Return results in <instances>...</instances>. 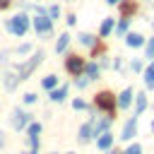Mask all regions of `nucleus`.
Masks as SVG:
<instances>
[{
  "label": "nucleus",
  "instance_id": "393cba45",
  "mask_svg": "<svg viewBox=\"0 0 154 154\" xmlns=\"http://www.w3.org/2000/svg\"><path fill=\"white\" fill-rule=\"evenodd\" d=\"M79 41H82L84 46H94V36H91V34H79Z\"/></svg>",
  "mask_w": 154,
  "mask_h": 154
},
{
  "label": "nucleus",
  "instance_id": "a211bd4d",
  "mask_svg": "<svg viewBox=\"0 0 154 154\" xmlns=\"http://www.w3.org/2000/svg\"><path fill=\"white\" fill-rule=\"evenodd\" d=\"M17 82H19V75H14V72H7V75H5V87H7L10 91L17 87Z\"/></svg>",
  "mask_w": 154,
  "mask_h": 154
},
{
  "label": "nucleus",
  "instance_id": "f257e3e1",
  "mask_svg": "<svg viewBox=\"0 0 154 154\" xmlns=\"http://www.w3.org/2000/svg\"><path fill=\"white\" fill-rule=\"evenodd\" d=\"M36 17L31 19V24H34V29H36V34H51V17H48V12L43 10V7H36Z\"/></svg>",
  "mask_w": 154,
  "mask_h": 154
},
{
  "label": "nucleus",
  "instance_id": "e433bc0d",
  "mask_svg": "<svg viewBox=\"0 0 154 154\" xmlns=\"http://www.w3.org/2000/svg\"><path fill=\"white\" fill-rule=\"evenodd\" d=\"M152 130H154V120H152Z\"/></svg>",
  "mask_w": 154,
  "mask_h": 154
},
{
  "label": "nucleus",
  "instance_id": "0eeeda50",
  "mask_svg": "<svg viewBox=\"0 0 154 154\" xmlns=\"http://www.w3.org/2000/svg\"><path fill=\"white\" fill-rule=\"evenodd\" d=\"M135 132H137V116H135V118H130V120L125 123V128H123V135H120V137H123V140H132V137H135Z\"/></svg>",
  "mask_w": 154,
  "mask_h": 154
},
{
  "label": "nucleus",
  "instance_id": "c9c22d12",
  "mask_svg": "<svg viewBox=\"0 0 154 154\" xmlns=\"http://www.w3.org/2000/svg\"><path fill=\"white\" fill-rule=\"evenodd\" d=\"M29 154H36V149H31V152H29Z\"/></svg>",
  "mask_w": 154,
  "mask_h": 154
},
{
  "label": "nucleus",
  "instance_id": "aec40b11",
  "mask_svg": "<svg viewBox=\"0 0 154 154\" xmlns=\"http://www.w3.org/2000/svg\"><path fill=\"white\" fill-rule=\"evenodd\" d=\"M67 94V87H60V89H51V99L53 101H63Z\"/></svg>",
  "mask_w": 154,
  "mask_h": 154
},
{
  "label": "nucleus",
  "instance_id": "b1692460",
  "mask_svg": "<svg viewBox=\"0 0 154 154\" xmlns=\"http://www.w3.org/2000/svg\"><path fill=\"white\" fill-rule=\"evenodd\" d=\"M48 17H51V19H58V17H60V7H58V5H51V7H48Z\"/></svg>",
  "mask_w": 154,
  "mask_h": 154
},
{
  "label": "nucleus",
  "instance_id": "9b49d317",
  "mask_svg": "<svg viewBox=\"0 0 154 154\" xmlns=\"http://www.w3.org/2000/svg\"><path fill=\"white\" fill-rule=\"evenodd\" d=\"M108 125H111V116H108V118L96 120V123H94V137H99L101 132H106V130H108Z\"/></svg>",
  "mask_w": 154,
  "mask_h": 154
},
{
  "label": "nucleus",
  "instance_id": "f704fd0d",
  "mask_svg": "<svg viewBox=\"0 0 154 154\" xmlns=\"http://www.w3.org/2000/svg\"><path fill=\"white\" fill-rule=\"evenodd\" d=\"M111 154H125V152H118V149H113V152H111Z\"/></svg>",
  "mask_w": 154,
  "mask_h": 154
},
{
  "label": "nucleus",
  "instance_id": "20e7f679",
  "mask_svg": "<svg viewBox=\"0 0 154 154\" xmlns=\"http://www.w3.org/2000/svg\"><path fill=\"white\" fill-rule=\"evenodd\" d=\"M94 103H96L99 111H103V113H108V116L116 111V96H113L111 91H101V94H96V101H94Z\"/></svg>",
  "mask_w": 154,
  "mask_h": 154
},
{
  "label": "nucleus",
  "instance_id": "c756f323",
  "mask_svg": "<svg viewBox=\"0 0 154 154\" xmlns=\"http://www.w3.org/2000/svg\"><path fill=\"white\" fill-rule=\"evenodd\" d=\"M34 101H36V94H26L24 96V103H34Z\"/></svg>",
  "mask_w": 154,
  "mask_h": 154
},
{
  "label": "nucleus",
  "instance_id": "2f4dec72",
  "mask_svg": "<svg viewBox=\"0 0 154 154\" xmlns=\"http://www.w3.org/2000/svg\"><path fill=\"white\" fill-rule=\"evenodd\" d=\"M87 82H89V77H82V79H77V87L82 89V87H87Z\"/></svg>",
  "mask_w": 154,
  "mask_h": 154
},
{
  "label": "nucleus",
  "instance_id": "bb28decb",
  "mask_svg": "<svg viewBox=\"0 0 154 154\" xmlns=\"http://www.w3.org/2000/svg\"><path fill=\"white\" fill-rule=\"evenodd\" d=\"M29 51H31V46H29V43H24V46H19V48H17V55H26Z\"/></svg>",
  "mask_w": 154,
  "mask_h": 154
},
{
  "label": "nucleus",
  "instance_id": "412c9836",
  "mask_svg": "<svg viewBox=\"0 0 154 154\" xmlns=\"http://www.w3.org/2000/svg\"><path fill=\"white\" fill-rule=\"evenodd\" d=\"M144 84H147V87H154V65H149V67L144 70Z\"/></svg>",
  "mask_w": 154,
  "mask_h": 154
},
{
  "label": "nucleus",
  "instance_id": "5701e85b",
  "mask_svg": "<svg viewBox=\"0 0 154 154\" xmlns=\"http://www.w3.org/2000/svg\"><path fill=\"white\" fill-rule=\"evenodd\" d=\"M128 24H130V19L123 17V19L118 22V26H116V34H125V31H128Z\"/></svg>",
  "mask_w": 154,
  "mask_h": 154
},
{
  "label": "nucleus",
  "instance_id": "f8f14e48",
  "mask_svg": "<svg viewBox=\"0 0 154 154\" xmlns=\"http://www.w3.org/2000/svg\"><path fill=\"white\" fill-rule=\"evenodd\" d=\"M135 10H137V5H135L132 0H120V12H123V17H130Z\"/></svg>",
  "mask_w": 154,
  "mask_h": 154
},
{
  "label": "nucleus",
  "instance_id": "a878e982",
  "mask_svg": "<svg viewBox=\"0 0 154 154\" xmlns=\"http://www.w3.org/2000/svg\"><path fill=\"white\" fill-rule=\"evenodd\" d=\"M72 108H75V111H84V108H87V103H84L82 99H75V101H72Z\"/></svg>",
  "mask_w": 154,
  "mask_h": 154
},
{
  "label": "nucleus",
  "instance_id": "4468645a",
  "mask_svg": "<svg viewBox=\"0 0 154 154\" xmlns=\"http://www.w3.org/2000/svg\"><path fill=\"white\" fill-rule=\"evenodd\" d=\"M130 101H132V89H125V91L118 96V106H120V108H128Z\"/></svg>",
  "mask_w": 154,
  "mask_h": 154
},
{
  "label": "nucleus",
  "instance_id": "1a4fd4ad",
  "mask_svg": "<svg viewBox=\"0 0 154 154\" xmlns=\"http://www.w3.org/2000/svg\"><path fill=\"white\" fill-rule=\"evenodd\" d=\"M96 147H99V149H103V152H108V149L113 147V135H111L108 130H106V132H101V135H99V140H96Z\"/></svg>",
  "mask_w": 154,
  "mask_h": 154
},
{
  "label": "nucleus",
  "instance_id": "72a5a7b5",
  "mask_svg": "<svg viewBox=\"0 0 154 154\" xmlns=\"http://www.w3.org/2000/svg\"><path fill=\"white\" fill-rule=\"evenodd\" d=\"M108 5H120V0H106Z\"/></svg>",
  "mask_w": 154,
  "mask_h": 154
},
{
  "label": "nucleus",
  "instance_id": "473e14b6",
  "mask_svg": "<svg viewBox=\"0 0 154 154\" xmlns=\"http://www.w3.org/2000/svg\"><path fill=\"white\" fill-rule=\"evenodd\" d=\"M12 5V0H0V10H5V7H10Z\"/></svg>",
  "mask_w": 154,
  "mask_h": 154
},
{
  "label": "nucleus",
  "instance_id": "7c9ffc66",
  "mask_svg": "<svg viewBox=\"0 0 154 154\" xmlns=\"http://www.w3.org/2000/svg\"><path fill=\"white\" fill-rule=\"evenodd\" d=\"M132 70L140 72V70H142V63H140V60H132Z\"/></svg>",
  "mask_w": 154,
  "mask_h": 154
},
{
  "label": "nucleus",
  "instance_id": "6ab92c4d",
  "mask_svg": "<svg viewBox=\"0 0 154 154\" xmlns=\"http://www.w3.org/2000/svg\"><path fill=\"white\" fill-rule=\"evenodd\" d=\"M147 108V94H137V106H135V116H140Z\"/></svg>",
  "mask_w": 154,
  "mask_h": 154
},
{
  "label": "nucleus",
  "instance_id": "f3484780",
  "mask_svg": "<svg viewBox=\"0 0 154 154\" xmlns=\"http://www.w3.org/2000/svg\"><path fill=\"white\" fill-rule=\"evenodd\" d=\"M67 43H70V34H60V38H58V43H55V53H63V51L67 48Z\"/></svg>",
  "mask_w": 154,
  "mask_h": 154
},
{
  "label": "nucleus",
  "instance_id": "6e6552de",
  "mask_svg": "<svg viewBox=\"0 0 154 154\" xmlns=\"http://www.w3.org/2000/svg\"><path fill=\"white\" fill-rule=\"evenodd\" d=\"M38 135H41V123H29V142H31V149L38 147Z\"/></svg>",
  "mask_w": 154,
  "mask_h": 154
},
{
  "label": "nucleus",
  "instance_id": "c85d7f7f",
  "mask_svg": "<svg viewBox=\"0 0 154 154\" xmlns=\"http://www.w3.org/2000/svg\"><path fill=\"white\" fill-rule=\"evenodd\" d=\"M125 154H142V147H140V144H132V147H130Z\"/></svg>",
  "mask_w": 154,
  "mask_h": 154
},
{
  "label": "nucleus",
  "instance_id": "7ed1b4c3",
  "mask_svg": "<svg viewBox=\"0 0 154 154\" xmlns=\"http://www.w3.org/2000/svg\"><path fill=\"white\" fill-rule=\"evenodd\" d=\"M41 60H43V53L38 51V53H34V55H31L26 63H22V65L17 67V75H19V79H26V77L34 72V67H36V65H41Z\"/></svg>",
  "mask_w": 154,
  "mask_h": 154
},
{
  "label": "nucleus",
  "instance_id": "dca6fc26",
  "mask_svg": "<svg viewBox=\"0 0 154 154\" xmlns=\"http://www.w3.org/2000/svg\"><path fill=\"white\" fill-rule=\"evenodd\" d=\"M99 72H101V70H99V65H96V63L84 65V75H87L89 79H96V77H99Z\"/></svg>",
  "mask_w": 154,
  "mask_h": 154
},
{
  "label": "nucleus",
  "instance_id": "2eb2a0df",
  "mask_svg": "<svg viewBox=\"0 0 154 154\" xmlns=\"http://www.w3.org/2000/svg\"><path fill=\"white\" fill-rule=\"evenodd\" d=\"M113 24H116V19H113V17H106L103 24H101V31H99V34H101V36H108V34L113 31Z\"/></svg>",
  "mask_w": 154,
  "mask_h": 154
},
{
  "label": "nucleus",
  "instance_id": "9d476101",
  "mask_svg": "<svg viewBox=\"0 0 154 154\" xmlns=\"http://www.w3.org/2000/svg\"><path fill=\"white\" fill-rule=\"evenodd\" d=\"M91 135H94V123H84L79 128V142H89Z\"/></svg>",
  "mask_w": 154,
  "mask_h": 154
},
{
  "label": "nucleus",
  "instance_id": "ddd939ff",
  "mask_svg": "<svg viewBox=\"0 0 154 154\" xmlns=\"http://www.w3.org/2000/svg\"><path fill=\"white\" fill-rule=\"evenodd\" d=\"M125 43H128L130 48H140V46L144 43V38H142L140 34H128V38H125Z\"/></svg>",
  "mask_w": 154,
  "mask_h": 154
},
{
  "label": "nucleus",
  "instance_id": "423d86ee",
  "mask_svg": "<svg viewBox=\"0 0 154 154\" xmlns=\"http://www.w3.org/2000/svg\"><path fill=\"white\" fill-rule=\"evenodd\" d=\"M29 120H31V113H26V111H14L12 125H14L17 130H22V128H26V125H29Z\"/></svg>",
  "mask_w": 154,
  "mask_h": 154
},
{
  "label": "nucleus",
  "instance_id": "cd10ccee",
  "mask_svg": "<svg viewBox=\"0 0 154 154\" xmlns=\"http://www.w3.org/2000/svg\"><path fill=\"white\" fill-rule=\"evenodd\" d=\"M147 58H154V38H149L147 43Z\"/></svg>",
  "mask_w": 154,
  "mask_h": 154
},
{
  "label": "nucleus",
  "instance_id": "4be33fe9",
  "mask_svg": "<svg viewBox=\"0 0 154 154\" xmlns=\"http://www.w3.org/2000/svg\"><path fill=\"white\" fill-rule=\"evenodd\" d=\"M55 84H58V77H55V75L43 77V89H55Z\"/></svg>",
  "mask_w": 154,
  "mask_h": 154
},
{
  "label": "nucleus",
  "instance_id": "f03ea898",
  "mask_svg": "<svg viewBox=\"0 0 154 154\" xmlns=\"http://www.w3.org/2000/svg\"><path fill=\"white\" fill-rule=\"evenodd\" d=\"M7 29H10L14 36H24L26 29H29V17H26V14H14L12 19H7Z\"/></svg>",
  "mask_w": 154,
  "mask_h": 154
},
{
  "label": "nucleus",
  "instance_id": "39448f33",
  "mask_svg": "<svg viewBox=\"0 0 154 154\" xmlns=\"http://www.w3.org/2000/svg\"><path fill=\"white\" fill-rule=\"evenodd\" d=\"M65 70H67L72 77H79V75L84 72V60L72 53V55H67V60H65Z\"/></svg>",
  "mask_w": 154,
  "mask_h": 154
}]
</instances>
